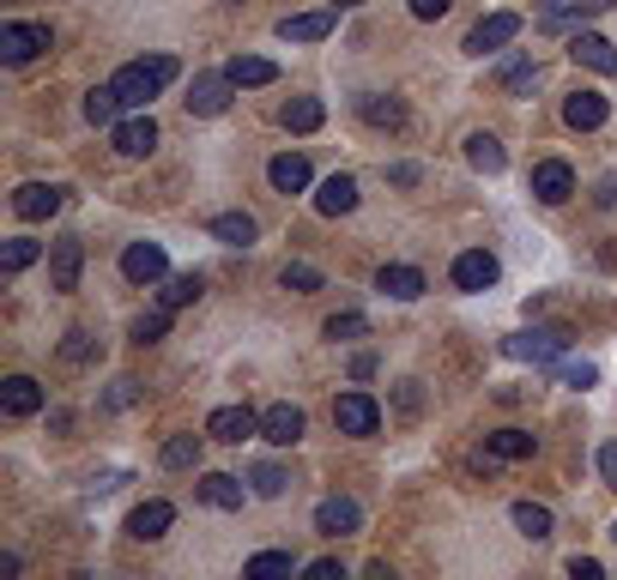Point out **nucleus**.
Here are the masks:
<instances>
[{
  "label": "nucleus",
  "instance_id": "obj_28",
  "mask_svg": "<svg viewBox=\"0 0 617 580\" xmlns=\"http://www.w3.org/2000/svg\"><path fill=\"white\" fill-rule=\"evenodd\" d=\"M376 284H381V291H388L394 303L424 297V272H418V267H381V272H376Z\"/></svg>",
  "mask_w": 617,
  "mask_h": 580
},
{
  "label": "nucleus",
  "instance_id": "obj_32",
  "mask_svg": "<svg viewBox=\"0 0 617 580\" xmlns=\"http://www.w3.org/2000/svg\"><path fill=\"white\" fill-rule=\"evenodd\" d=\"M533 85H538V61L533 55H509V61H502V91H509V97H526Z\"/></svg>",
  "mask_w": 617,
  "mask_h": 580
},
{
  "label": "nucleus",
  "instance_id": "obj_25",
  "mask_svg": "<svg viewBox=\"0 0 617 580\" xmlns=\"http://www.w3.org/2000/svg\"><path fill=\"white\" fill-rule=\"evenodd\" d=\"M206 230H212V236H218V242H224V248H249V242H254V236H261V224H254V218H249V212H218V218H212V224H206Z\"/></svg>",
  "mask_w": 617,
  "mask_h": 580
},
{
  "label": "nucleus",
  "instance_id": "obj_43",
  "mask_svg": "<svg viewBox=\"0 0 617 580\" xmlns=\"http://www.w3.org/2000/svg\"><path fill=\"white\" fill-rule=\"evenodd\" d=\"M249 484H254V496H285V484H290V477L278 472V465H254V472H249Z\"/></svg>",
  "mask_w": 617,
  "mask_h": 580
},
{
  "label": "nucleus",
  "instance_id": "obj_26",
  "mask_svg": "<svg viewBox=\"0 0 617 580\" xmlns=\"http://www.w3.org/2000/svg\"><path fill=\"white\" fill-rule=\"evenodd\" d=\"M121 109H128V104H121L116 85H92V91H85V121H92V128H116Z\"/></svg>",
  "mask_w": 617,
  "mask_h": 580
},
{
  "label": "nucleus",
  "instance_id": "obj_47",
  "mask_svg": "<svg viewBox=\"0 0 617 580\" xmlns=\"http://www.w3.org/2000/svg\"><path fill=\"white\" fill-rule=\"evenodd\" d=\"M388 181H394V188H418L424 169H418V164H394V169H388Z\"/></svg>",
  "mask_w": 617,
  "mask_h": 580
},
{
  "label": "nucleus",
  "instance_id": "obj_29",
  "mask_svg": "<svg viewBox=\"0 0 617 580\" xmlns=\"http://www.w3.org/2000/svg\"><path fill=\"white\" fill-rule=\"evenodd\" d=\"M509 520H514V532H521V538H533V544L551 538V508H545V502H514Z\"/></svg>",
  "mask_w": 617,
  "mask_h": 580
},
{
  "label": "nucleus",
  "instance_id": "obj_51",
  "mask_svg": "<svg viewBox=\"0 0 617 580\" xmlns=\"http://www.w3.org/2000/svg\"><path fill=\"white\" fill-rule=\"evenodd\" d=\"M369 375H376V357H369V351L364 357H352V381H369Z\"/></svg>",
  "mask_w": 617,
  "mask_h": 580
},
{
  "label": "nucleus",
  "instance_id": "obj_8",
  "mask_svg": "<svg viewBox=\"0 0 617 580\" xmlns=\"http://www.w3.org/2000/svg\"><path fill=\"white\" fill-rule=\"evenodd\" d=\"M67 206V188H55V181H25V188L13 193V212L25 224H37V218H55V212Z\"/></svg>",
  "mask_w": 617,
  "mask_h": 580
},
{
  "label": "nucleus",
  "instance_id": "obj_34",
  "mask_svg": "<svg viewBox=\"0 0 617 580\" xmlns=\"http://www.w3.org/2000/svg\"><path fill=\"white\" fill-rule=\"evenodd\" d=\"M200 291H206L200 272H176V279H164V309H188V303H200Z\"/></svg>",
  "mask_w": 617,
  "mask_h": 580
},
{
  "label": "nucleus",
  "instance_id": "obj_7",
  "mask_svg": "<svg viewBox=\"0 0 617 580\" xmlns=\"http://www.w3.org/2000/svg\"><path fill=\"white\" fill-rule=\"evenodd\" d=\"M49 49V25H0V61L7 67H25Z\"/></svg>",
  "mask_w": 617,
  "mask_h": 580
},
{
  "label": "nucleus",
  "instance_id": "obj_27",
  "mask_svg": "<svg viewBox=\"0 0 617 580\" xmlns=\"http://www.w3.org/2000/svg\"><path fill=\"white\" fill-rule=\"evenodd\" d=\"M466 164L485 169V176H502V164H509V152H502L497 133H466Z\"/></svg>",
  "mask_w": 617,
  "mask_h": 580
},
{
  "label": "nucleus",
  "instance_id": "obj_45",
  "mask_svg": "<svg viewBox=\"0 0 617 580\" xmlns=\"http://www.w3.org/2000/svg\"><path fill=\"white\" fill-rule=\"evenodd\" d=\"M133 400H140V381H116V387L104 393V405H109V412H128Z\"/></svg>",
  "mask_w": 617,
  "mask_h": 580
},
{
  "label": "nucleus",
  "instance_id": "obj_35",
  "mask_svg": "<svg viewBox=\"0 0 617 580\" xmlns=\"http://www.w3.org/2000/svg\"><path fill=\"white\" fill-rule=\"evenodd\" d=\"M321 121H328V109H321L316 97H290V104H285V128L290 133H316Z\"/></svg>",
  "mask_w": 617,
  "mask_h": 580
},
{
  "label": "nucleus",
  "instance_id": "obj_4",
  "mask_svg": "<svg viewBox=\"0 0 617 580\" xmlns=\"http://www.w3.org/2000/svg\"><path fill=\"white\" fill-rule=\"evenodd\" d=\"M521 37V13H490V19H478L473 31H466V55H497V49H509V43Z\"/></svg>",
  "mask_w": 617,
  "mask_h": 580
},
{
  "label": "nucleus",
  "instance_id": "obj_49",
  "mask_svg": "<svg viewBox=\"0 0 617 580\" xmlns=\"http://www.w3.org/2000/svg\"><path fill=\"white\" fill-rule=\"evenodd\" d=\"M569 575H576V580H600V575H605V568H600V563H593V556H569Z\"/></svg>",
  "mask_w": 617,
  "mask_h": 580
},
{
  "label": "nucleus",
  "instance_id": "obj_10",
  "mask_svg": "<svg viewBox=\"0 0 617 580\" xmlns=\"http://www.w3.org/2000/svg\"><path fill=\"white\" fill-rule=\"evenodd\" d=\"M121 272H128L133 284H158V279H170V255H164L158 242H128Z\"/></svg>",
  "mask_w": 617,
  "mask_h": 580
},
{
  "label": "nucleus",
  "instance_id": "obj_16",
  "mask_svg": "<svg viewBox=\"0 0 617 580\" xmlns=\"http://www.w3.org/2000/svg\"><path fill=\"white\" fill-rule=\"evenodd\" d=\"M194 496H200L206 508H224V514H237L249 490H242V477H230V472H206V477L194 484Z\"/></svg>",
  "mask_w": 617,
  "mask_h": 580
},
{
  "label": "nucleus",
  "instance_id": "obj_3",
  "mask_svg": "<svg viewBox=\"0 0 617 580\" xmlns=\"http://www.w3.org/2000/svg\"><path fill=\"white\" fill-rule=\"evenodd\" d=\"M612 13V0H538L533 25L538 31H563V25H588V19Z\"/></svg>",
  "mask_w": 617,
  "mask_h": 580
},
{
  "label": "nucleus",
  "instance_id": "obj_23",
  "mask_svg": "<svg viewBox=\"0 0 617 580\" xmlns=\"http://www.w3.org/2000/svg\"><path fill=\"white\" fill-rule=\"evenodd\" d=\"M266 181H273L278 193H302L309 188V157L302 152H278L273 164H266Z\"/></svg>",
  "mask_w": 617,
  "mask_h": 580
},
{
  "label": "nucleus",
  "instance_id": "obj_37",
  "mask_svg": "<svg viewBox=\"0 0 617 580\" xmlns=\"http://www.w3.org/2000/svg\"><path fill=\"white\" fill-rule=\"evenodd\" d=\"M290 551H261V556H249L242 563V580H273V575H290Z\"/></svg>",
  "mask_w": 617,
  "mask_h": 580
},
{
  "label": "nucleus",
  "instance_id": "obj_31",
  "mask_svg": "<svg viewBox=\"0 0 617 580\" xmlns=\"http://www.w3.org/2000/svg\"><path fill=\"white\" fill-rule=\"evenodd\" d=\"M538 441L526 436V429H497V436H485V453L490 460H533Z\"/></svg>",
  "mask_w": 617,
  "mask_h": 580
},
{
  "label": "nucleus",
  "instance_id": "obj_17",
  "mask_svg": "<svg viewBox=\"0 0 617 580\" xmlns=\"http://www.w3.org/2000/svg\"><path fill=\"white\" fill-rule=\"evenodd\" d=\"M497 255H485V248H466V255L454 260V284L460 291H490V284H497Z\"/></svg>",
  "mask_w": 617,
  "mask_h": 580
},
{
  "label": "nucleus",
  "instance_id": "obj_54",
  "mask_svg": "<svg viewBox=\"0 0 617 580\" xmlns=\"http://www.w3.org/2000/svg\"><path fill=\"white\" fill-rule=\"evenodd\" d=\"M612 538H617V526H612Z\"/></svg>",
  "mask_w": 617,
  "mask_h": 580
},
{
  "label": "nucleus",
  "instance_id": "obj_20",
  "mask_svg": "<svg viewBox=\"0 0 617 580\" xmlns=\"http://www.w3.org/2000/svg\"><path fill=\"white\" fill-rule=\"evenodd\" d=\"M569 61L593 67V73H617V49L605 37H593V31H576V37H569Z\"/></svg>",
  "mask_w": 617,
  "mask_h": 580
},
{
  "label": "nucleus",
  "instance_id": "obj_30",
  "mask_svg": "<svg viewBox=\"0 0 617 580\" xmlns=\"http://www.w3.org/2000/svg\"><path fill=\"white\" fill-rule=\"evenodd\" d=\"M224 73H230V85H273V79H278V67L273 61H266V55H237V61H230V67H224Z\"/></svg>",
  "mask_w": 617,
  "mask_h": 580
},
{
  "label": "nucleus",
  "instance_id": "obj_6",
  "mask_svg": "<svg viewBox=\"0 0 617 580\" xmlns=\"http://www.w3.org/2000/svg\"><path fill=\"white\" fill-rule=\"evenodd\" d=\"M206 436L224 441V448H242L249 436H261V417H254L249 405H218V412L206 417Z\"/></svg>",
  "mask_w": 617,
  "mask_h": 580
},
{
  "label": "nucleus",
  "instance_id": "obj_1",
  "mask_svg": "<svg viewBox=\"0 0 617 580\" xmlns=\"http://www.w3.org/2000/svg\"><path fill=\"white\" fill-rule=\"evenodd\" d=\"M176 73H182V67H176V55H145V61H128V67H121L109 85L121 91V104H128V109H145Z\"/></svg>",
  "mask_w": 617,
  "mask_h": 580
},
{
  "label": "nucleus",
  "instance_id": "obj_40",
  "mask_svg": "<svg viewBox=\"0 0 617 580\" xmlns=\"http://www.w3.org/2000/svg\"><path fill=\"white\" fill-rule=\"evenodd\" d=\"M321 333L333 339V345H345V339H364L369 333V315H357V309H345V315H333L328 327H321Z\"/></svg>",
  "mask_w": 617,
  "mask_h": 580
},
{
  "label": "nucleus",
  "instance_id": "obj_36",
  "mask_svg": "<svg viewBox=\"0 0 617 580\" xmlns=\"http://www.w3.org/2000/svg\"><path fill=\"white\" fill-rule=\"evenodd\" d=\"M278 284L285 291H297V297H309V291H321V267H309V260H285V272H278Z\"/></svg>",
  "mask_w": 617,
  "mask_h": 580
},
{
  "label": "nucleus",
  "instance_id": "obj_11",
  "mask_svg": "<svg viewBox=\"0 0 617 580\" xmlns=\"http://www.w3.org/2000/svg\"><path fill=\"white\" fill-rule=\"evenodd\" d=\"M533 193L545 200V206H563L569 193H576V169H569L563 157H545V164H533Z\"/></svg>",
  "mask_w": 617,
  "mask_h": 580
},
{
  "label": "nucleus",
  "instance_id": "obj_18",
  "mask_svg": "<svg viewBox=\"0 0 617 580\" xmlns=\"http://www.w3.org/2000/svg\"><path fill=\"white\" fill-rule=\"evenodd\" d=\"M605 116H612V104H605L600 91H576V97H563V121H569L576 133L605 128Z\"/></svg>",
  "mask_w": 617,
  "mask_h": 580
},
{
  "label": "nucleus",
  "instance_id": "obj_19",
  "mask_svg": "<svg viewBox=\"0 0 617 580\" xmlns=\"http://www.w3.org/2000/svg\"><path fill=\"white\" fill-rule=\"evenodd\" d=\"M170 526H176V508H170V502H140V508L128 514V538H140V544L164 538Z\"/></svg>",
  "mask_w": 617,
  "mask_h": 580
},
{
  "label": "nucleus",
  "instance_id": "obj_33",
  "mask_svg": "<svg viewBox=\"0 0 617 580\" xmlns=\"http://www.w3.org/2000/svg\"><path fill=\"white\" fill-rule=\"evenodd\" d=\"M37 260H43V242H31V236H13V242L0 248V272H7V279H19V272L37 267Z\"/></svg>",
  "mask_w": 617,
  "mask_h": 580
},
{
  "label": "nucleus",
  "instance_id": "obj_21",
  "mask_svg": "<svg viewBox=\"0 0 617 580\" xmlns=\"http://www.w3.org/2000/svg\"><path fill=\"white\" fill-rule=\"evenodd\" d=\"M316 212L321 218H345V212H357V181L352 176H328L316 188Z\"/></svg>",
  "mask_w": 617,
  "mask_h": 580
},
{
  "label": "nucleus",
  "instance_id": "obj_53",
  "mask_svg": "<svg viewBox=\"0 0 617 580\" xmlns=\"http://www.w3.org/2000/svg\"><path fill=\"white\" fill-rule=\"evenodd\" d=\"M333 7H364V0H333Z\"/></svg>",
  "mask_w": 617,
  "mask_h": 580
},
{
  "label": "nucleus",
  "instance_id": "obj_42",
  "mask_svg": "<svg viewBox=\"0 0 617 580\" xmlns=\"http://www.w3.org/2000/svg\"><path fill=\"white\" fill-rule=\"evenodd\" d=\"M164 333H170V309H152V315L133 321V345H152V339H164Z\"/></svg>",
  "mask_w": 617,
  "mask_h": 580
},
{
  "label": "nucleus",
  "instance_id": "obj_24",
  "mask_svg": "<svg viewBox=\"0 0 617 580\" xmlns=\"http://www.w3.org/2000/svg\"><path fill=\"white\" fill-rule=\"evenodd\" d=\"M333 31V7L328 13H290V19H278V37L285 43H321Z\"/></svg>",
  "mask_w": 617,
  "mask_h": 580
},
{
  "label": "nucleus",
  "instance_id": "obj_38",
  "mask_svg": "<svg viewBox=\"0 0 617 580\" xmlns=\"http://www.w3.org/2000/svg\"><path fill=\"white\" fill-rule=\"evenodd\" d=\"M357 109H364L369 128H400V121H406V109H400L394 97H357Z\"/></svg>",
  "mask_w": 617,
  "mask_h": 580
},
{
  "label": "nucleus",
  "instance_id": "obj_9",
  "mask_svg": "<svg viewBox=\"0 0 617 580\" xmlns=\"http://www.w3.org/2000/svg\"><path fill=\"white\" fill-rule=\"evenodd\" d=\"M80 267H85V242H80V236L49 242V284H55V291H80Z\"/></svg>",
  "mask_w": 617,
  "mask_h": 580
},
{
  "label": "nucleus",
  "instance_id": "obj_52",
  "mask_svg": "<svg viewBox=\"0 0 617 580\" xmlns=\"http://www.w3.org/2000/svg\"><path fill=\"white\" fill-rule=\"evenodd\" d=\"M600 206H617V176L600 181Z\"/></svg>",
  "mask_w": 617,
  "mask_h": 580
},
{
  "label": "nucleus",
  "instance_id": "obj_50",
  "mask_svg": "<svg viewBox=\"0 0 617 580\" xmlns=\"http://www.w3.org/2000/svg\"><path fill=\"white\" fill-rule=\"evenodd\" d=\"M454 0H412V19H442Z\"/></svg>",
  "mask_w": 617,
  "mask_h": 580
},
{
  "label": "nucleus",
  "instance_id": "obj_44",
  "mask_svg": "<svg viewBox=\"0 0 617 580\" xmlns=\"http://www.w3.org/2000/svg\"><path fill=\"white\" fill-rule=\"evenodd\" d=\"M557 381H563V387H576V393H581V387H593V381H600V369H593L588 357H581V363H557Z\"/></svg>",
  "mask_w": 617,
  "mask_h": 580
},
{
  "label": "nucleus",
  "instance_id": "obj_5",
  "mask_svg": "<svg viewBox=\"0 0 617 580\" xmlns=\"http://www.w3.org/2000/svg\"><path fill=\"white\" fill-rule=\"evenodd\" d=\"M333 424H340V436H376L381 405L369 400V393H340V400H333Z\"/></svg>",
  "mask_w": 617,
  "mask_h": 580
},
{
  "label": "nucleus",
  "instance_id": "obj_22",
  "mask_svg": "<svg viewBox=\"0 0 617 580\" xmlns=\"http://www.w3.org/2000/svg\"><path fill=\"white\" fill-rule=\"evenodd\" d=\"M0 412L7 417H37L43 412V387L31 375H13V381L0 387Z\"/></svg>",
  "mask_w": 617,
  "mask_h": 580
},
{
  "label": "nucleus",
  "instance_id": "obj_46",
  "mask_svg": "<svg viewBox=\"0 0 617 580\" xmlns=\"http://www.w3.org/2000/svg\"><path fill=\"white\" fill-rule=\"evenodd\" d=\"M302 575L309 580H345V568H340V556H321V563H309Z\"/></svg>",
  "mask_w": 617,
  "mask_h": 580
},
{
  "label": "nucleus",
  "instance_id": "obj_14",
  "mask_svg": "<svg viewBox=\"0 0 617 580\" xmlns=\"http://www.w3.org/2000/svg\"><path fill=\"white\" fill-rule=\"evenodd\" d=\"M316 532H328V538H345V532H364V508H357L352 496H328V502L316 508Z\"/></svg>",
  "mask_w": 617,
  "mask_h": 580
},
{
  "label": "nucleus",
  "instance_id": "obj_12",
  "mask_svg": "<svg viewBox=\"0 0 617 580\" xmlns=\"http://www.w3.org/2000/svg\"><path fill=\"white\" fill-rule=\"evenodd\" d=\"M109 140H116L121 157H152V145H158V121L152 116H128L109 128Z\"/></svg>",
  "mask_w": 617,
  "mask_h": 580
},
{
  "label": "nucleus",
  "instance_id": "obj_15",
  "mask_svg": "<svg viewBox=\"0 0 617 580\" xmlns=\"http://www.w3.org/2000/svg\"><path fill=\"white\" fill-rule=\"evenodd\" d=\"M230 73H200L194 79V91H188V109H194V116H224V109H230Z\"/></svg>",
  "mask_w": 617,
  "mask_h": 580
},
{
  "label": "nucleus",
  "instance_id": "obj_39",
  "mask_svg": "<svg viewBox=\"0 0 617 580\" xmlns=\"http://www.w3.org/2000/svg\"><path fill=\"white\" fill-rule=\"evenodd\" d=\"M158 460L170 465V472H188V465H200V436H170Z\"/></svg>",
  "mask_w": 617,
  "mask_h": 580
},
{
  "label": "nucleus",
  "instance_id": "obj_13",
  "mask_svg": "<svg viewBox=\"0 0 617 580\" xmlns=\"http://www.w3.org/2000/svg\"><path fill=\"white\" fill-rule=\"evenodd\" d=\"M261 436L273 441V448H297L302 441V405H285V400L266 405L261 412Z\"/></svg>",
  "mask_w": 617,
  "mask_h": 580
},
{
  "label": "nucleus",
  "instance_id": "obj_2",
  "mask_svg": "<svg viewBox=\"0 0 617 580\" xmlns=\"http://www.w3.org/2000/svg\"><path fill=\"white\" fill-rule=\"evenodd\" d=\"M569 339L557 333V327H526V333H509L502 339V351H509L514 363H538V369H551L557 357H563Z\"/></svg>",
  "mask_w": 617,
  "mask_h": 580
},
{
  "label": "nucleus",
  "instance_id": "obj_48",
  "mask_svg": "<svg viewBox=\"0 0 617 580\" xmlns=\"http://www.w3.org/2000/svg\"><path fill=\"white\" fill-rule=\"evenodd\" d=\"M600 477L617 490V441H605V448H600Z\"/></svg>",
  "mask_w": 617,
  "mask_h": 580
},
{
  "label": "nucleus",
  "instance_id": "obj_41",
  "mask_svg": "<svg viewBox=\"0 0 617 580\" xmlns=\"http://www.w3.org/2000/svg\"><path fill=\"white\" fill-rule=\"evenodd\" d=\"M97 357V345H92V333H80V327H73V333L61 339V363L67 369H85V363Z\"/></svg>",
  "mask_w": 617,
  "mask_h": 580
}]
</instances>
